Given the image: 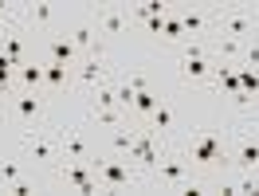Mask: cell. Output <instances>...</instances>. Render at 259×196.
Segmentation results:
<instances>
[{"label": "cell", "mask_w": 259, "mask_h": 196, "mask_svg": "<svg viewBox=\"0 0 259 196\" xmlns=\"http://www.w3.org/2000/svg\"><path fill=\"white\" fill-rule=\"evenodd\" d=\"M189 141H185V149H181V157L193 165V173L200 169V173H220V169H228V161H232V149L224 145V137L216 130H200V126H189Z\"/></svg>", "instance_id": "cell-1"}, {"label": "cell", "mask_w": 259, "mask_h": 196, "mask_svg": "<svg viewBox=\"0 0 259 196\" xmlns=\"http://www.w3.org/2000/svg\"><path fill=\"white\" fill-rule=\"evenodd\" d=\"M95 177H98V188H134L138 184V173L130 169V157H102L95 161Z\"/></svg>", "instance_id": "cell-2"}, {"label": "cell", "mask_w": 259, "mask_h": 196, "mask_svg": "<svg viewBox=\"0 0 259 196\" xmlns=\"http://www.w3.org/2000/svg\"><path fill=\"white\" fill-rule=\"evenodd\" d=\"M216 28L220 35H232V39H247V35L259 32V16L251 8H224V12H216Z\"/></svg>", "instance_id": "cell-3"}, {"label": "cell", "mask_w": 259, "mask_h": 196, "mask_svg": "<svg viewBox=\"0 0 259 196\" xmlns=\"http://www.w3.org/2000/svg\"><path fill=\"white\" fill-rule=\"evenodd\" d=\"M153 177H157V184H165V188H181V192H185V184L193 180V165L185 161V157H177V153H165L161 161L153 165Z\"/></svg>", "instance_id": "cell-4"}, {"label": "cell", "mask_w": 259, "mask_h": 196, "mask_svg": "<svg viewBox=\"0 0 259 196\" xmlns=\"http://www.w3.org/2000/svg\"><path fill=\"white\" fill-rule=\"evenodd\" d=\"M59 184L75 188V192H98L95 161H67V165H59Z\"/></svg>", "instance_id": "cell-5"}, {"label": "cell", "mask_w": 259, "mask_h": 196, "mask_svg": "<svg viewBox=\"0 0 259 196\" xmlns=\"http://www.w3.org/2000/svg\"><path fill=\"white\" fill-rule=\"evenodd\" d=\"M24 149H28V153H32V161H39V165H59V161H63L59 141L44 137L39 130H28V133H24Z\"/></svg>", "instance_id": "cell-6"}, {"label": "cell", "mask_w": 259, "mask_h": 196, "mask_svg": "<svg viewBox=\"0 0 259 196\" xmlns=\"http://www.w3.org/2000/svg\"><path fill=\"white\" fill-rule=\"evenodd\" d=\"M8 102H12L16 122H24V126H35V122L44 118V98L35 94V90H20V94H12Z\"/></svg>", "instance_id": "cell-7"}, {"label": "cell", "mask_w": 259, "mask_h": 196, "mask_svg": "<svg viewBox=\"0 0 259 196\" xmlns=\"http://www.w3.org/2000/svg\"><path fill=\"white\" fill-rule=\"evenodd\" d=\"M59 153H63V161H91V145H87V137H82L79 126H63V133H59Z\"/></svg>", "instance_id": "cell-8"}, {"label": "cell", "mask_w": 259, "mask_h": 196, "mask_svg": "<svg viewBox=\"0 0 259 196\" xmlns=\"http://www.w3.org/2000/svg\"><path fill=\"white\" fill-rule=\"evenodd\" d=\"M228 165H232V169H243V173H259V137H240Z\"/></svg>", "instance_id": "cell-9"}, {"label": "cell", "mask_w": 259, "mask_h": 196, "mask_svg": "<svg viewBox=\"0 0 259 196\" xmlns=\"http://www.w3.org/2000/svg\"><path fill=\"white\" fill-rule=\"evenodd\" d=\"M177 20H181V28H185V39H200V32H208L212 24H216V12L212 8H189Z\"/></svg>", "instance_id": "cell-10"}, {"label": "cell", "mask_w": 259, "mask_h": 196, "mask_svg": "<svg viewBox=\"0 0 259 196\" xmlns=\"http://www.w3.org/2000/svg\"><path fill=\"white\" fill-rule=\"evenodd\" d=\"M95 28H98L102 35H126V28H130V12H126V8H98Z\"/></svg>", "instance_id": "cell-11"}, {"label": "cell", "mask_w": 259, "mask_h": 196, "mask_svg": "<svg viewBox=\"0 0 259 196\" xmlns=\"http://www.w3.org/2000/svg\"><path fill=\"white\" fill-rule=\"evenodd\" d=\"M146 130H153L161 141H165V137H173V130H177V110H173L165 98L157 102V110L149 114V126H146Z\"/></svg>", "instance_id": "cell-12"}, {"label": "cell", "mask_w": 259, "mask_h": 196, "mask_svg": "<svg viewBox=\"0 0 259 196\" xmlns=\"http://www.w3.org/2000/svg\"><path fill=\"white\" fill-rule=\"evenodd\" d=\"M216 59H181V82H208Z\"/></svg>", "instance_id": "cell-13"}, {"label": "cell", "mask_w": 259, "mask_h": 196, "mask_svg": "<svg viewBox=\"0 0 259 196\" xmlns=\"http://www.w3.org/2000/svg\"><path fill=\"white\" fill-rule=\"evenodd\" d=\"M75 55H79V47L71 43V35H67V32L48 39V59H51V63H67V67H71V63H75Z\"/></svg>", "instance_id": "cell-14"}, {"label": "cell", "mask_w": 259, "mask_h": 196, "mask_svg": "<svg viewBox=\"0 0 259 196\" xmlns=\"http://www.w3.org/2000/svg\"><path fill=\"white\" fill-rule=\"evenodd\" d=\"M67 82H71V67L48 59V63H44V90H48V94H59Z\"/></svg>", "instance_id": "cell-15"}, {"label": "cell", "mask_w": 259, "mask_h": 196, "mask_svg": "<svg viewBox=\"0 0 259 196\" xmlns=\"http://www.w3.org/2000/svg\"><path fill=\"white\" fill-rule=\"evenodd\" d=\"M220 192L255 196V192H259V173H243V169H236V180H220Z\"/></svg>", "instance_id": "cell-16"}, {"label": "cell", "mask_w": 259, "mask_h": 196, "mask_svg": "<svg viewBox=\"0 0 259 196\" xmlns=\"http://www.w3.org/2000/svg\"><path fill=\"white\" fill-rule=\"evenodd\" d=\"M102 79H106V63H102V59H87V63L79 67V75H75V82H79L82 90H95Z\"/></svg>", "instance_id": "cell-17"}, {"label": "cell", "mask_w": 259, "mask_h": 196, "mask_svg": "<svg viewBox=\"0 0 259 196\" xmlns=\"http://www.w3.org/2000/svg\"><path fill=\"white\" fill-rule=\"evenodd\" d=\"M134 133H138V130H134L130 122H122V126H114V130H110V153H114V157H126V153H130Z\"/></svg>", "instance_id": "cell-18"}, {"label": "cell", "mask_w": 259, "mask_h": 196, "mask_svg": "<svg viewBox=\"0 0 259 196\" xmlns=\"http://www.w3.org/2000/svg\"><path fill=\"white\" fill-rule=\"evenodd\" d=\"M240 55H243V39H232V35H220L216 39V59L220 63H240Z\"/></svg>", "instance_id": "cell-19"}, {"label": "cell", "mask_w": 259, "mask_h": 196, "mask_svg": "<svg viewBox=\"0 0 259 196\" xmlns=\"http://www.w3.org/2000/svg\"><path fill=\"white\" fill-rule=\"evenodd\" d=\"M157 102H161V98L153 94V90H138V94H134V106H130V118H149L157 110Z\"/></svg>", "instance_id": "cell-20"}, {"label": "cell", "mask_w": 259, "mask_h": 196, "mask_svg": "<svg viewBox=\"0 0 259 196\" xmlns=\"http://www.w3.org/2000/svg\"><path fill=\"white\" fill-rule=\"evenodd\" d=\"M16 79L28 86V90H39L44 86V63H20L16 67Z\"/></svg>", "instance_id": "cell-21"}, {"label": "cell", "mask_w": 259, "mask_h": 196, "mask_svg": "<svg viewBox=\"0 0 259 196\" xmlns=\"http://www.w3.org/2000/svg\"><path fill=\"white\" fill-rule=\"evenodd\" d=\"M236 67H240V63H236ZM240 94L247 98V102H255V98H259V71L240 67Z\"/></svg>", "instance_id": "cell-22"}, {"label": "cell", "mask_w": 259, "mask_h": 196, "mask_svg": "<svg viewBox=\"0 0 259 196\" xmlns=\"http://www.w3.org/2000/svg\"><path fill=\"white\" fill-rule=\"evenodd\" d=\"M240 67H247V71H259V32L243 39V55H240Z\"/></svg>", "instance_id": "cell-23"}, {"label": "cell", "mask_w": 259, "mask_h": 196, "mask_svg": "<svg viewBox=\"0 0 259 196\" xmlns=\"http://www.w3.org/2000/svg\"><path fill=\"white\" fill-rule=\"evenodd\" d=\"M28 20H32V24H39V28H48L51 20H55V4H48V0H35L32 8H28Z\"/></svg>", "instance_id": "cell-24"}, {"label": "cell", "mask_w": 259, "mask_h": 196, "mask_svg": "<svg viewBox=\"0 0 259 196\" xmlns=\"http://www.w3.org/2000/svg\"><path fill=\"white\" fill-rule=\"evenodd\" d=\"M181 59H212V47L204 39H185V47H181Z\"/></svg>", "instance_id": "cell-25"}, {"label": "cell", "mask_w": 259, "mask_h": 196, "mask_svg": "<svg viewBox=\"0 0 259 196\" xmlns=\"http://www.w3.org/2000/svg\"><path fill=\"white\" fill-rule=\"evenodd\" d=\"M0 51H4L8 59H16V63H24V39H20L16 32H8V35H4V43H0Z\"/></svg>", "instance_id": "cell-26"}, {"label": "cell", "mask_w": 259, "mask_h": 196, "mask_svg": "<svg viewBox=\"0 0 259 196\" xmlns=\"http://www.w3.org/2000/svg\"><path fill=\"white\" fill-rule=\"evenodd\" d=\"M16 180H24V165L20 161H0V184L8 188V184H16Z\"/></svg>", "instance_id": "cell-27"}, {"label": "cell", "mask_w": 259, "mask_h": 196, "mask_svg": "<svg viewBox=\"0 0 259 196\" xmlns=\"http://www.w3.org/2000/svg\"><path fill=\"white\" fill-rule=\"evenodd\" d=\"M161 35L169 39V43H181V39H185V28H181V20H177V16H165V20H161Z\"/></svg>", "instance_id": "cell-28"}, {"label": "cell", "mask_w": 259, "mask_h": 196, "mask_svg": "<svg viewBox=\"0 0 259 196\" xmlns=\"http://www.w3.org/2000/svg\"><path fill=\"white\" fill-rule=\"evenodd\" d=\"M122 82H126L130 90H134V94H138V90H149V79H146V75H138V71H134V75H126Z\"/></svg>", "instance_id": "cell-29"}, {"label": "cell", "mask_w": 259, "mask_h": 196, "mask_svg": "<svg viewBox=\"0 0 259 196\" xmlns=\"http://www.w3.org/2000/svg\"><path fill=\"white\" fill-rule=\"evenodd\" d=\"M0 16H12V8H8V0H0Z\"/></svg>", "instance_id": "cell-30"}, {"label": "cell", "mask_w": 259, "mask_h": 196, "mask_svg": "<svg viewBox=\"0 0 259 196\" xmlns=\"http://www.w3.org/2000/svg\"><path fill=\"white\" fill-rule=\"evenodd\" d=\"M0 122H4V98H0Z\"/></svg>", "instance_id": "cell-31"}]
</instances>
